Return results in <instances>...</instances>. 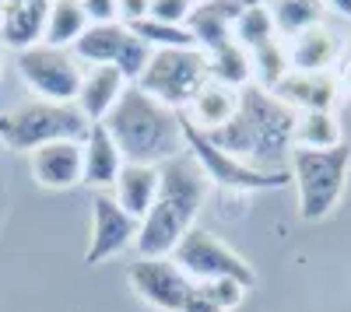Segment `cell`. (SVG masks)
I'll use <instances>...</instances> for the list:
<instances>
[{
	"label": "cell",
	"instance_id": "1",
	"mask_svg": "<svg viewBox=\"0 0 351 312\" xmlns=\"http://www.w3.org/2000/svg\"><path fill=\"white\" fill-rule=\"evenodd\" d=\"M291 130H295V109L250 81L246 88H239L236 116L218 130H208V140L253 168L278 172V165L291 155Z\"/></svg>",
	"mask_w": 351,
	"mask_h": 312
},
{
	"label": "cell",
	"instance_id": "2",
	"mask_svg": "<svg viewBox=\"0 0 351 312\" xmlns=\"http://www.w3.org/2000/svg\"><path fill=\"white\" fill-rule=\"evenodd\" d=\"M208 176L190 155L169 158L158 165V193L148 214L141 218V229L134 239V249L141 260H165L180 239L193 229V221L208 196Z\"/></svg>",
	"mask_w": 351,
	"mask_h": 312
},
{
	"label": "cell",
	"instance_id": "3",
	"mask_svg": "<svg viewBox=\"0 0 351 312\" xmlns=\"http://www.w3.org/2000/svg\"><path fill=\"white\" fill-rule=\"evenodd\" d=\"M102 127L116 140L123 161L141 165H162L169 158L186 155L183 144V112H176L141 92L137 84H127L116 105L106 112Z\"/></svg>",
	"mask_w": 351,
	"mask_h": 312
},
{
	"label": "cell",
	"instance_id": "4",
	"mask_svg": "<svg viewBox=\"0 0 351 312\" xmlns=\"http://www.w3.org/2000/svg\"><path fill=\"white\" fill-rule=\"evenodd\" d=\"M88 123L77 105H56V102H21L14 109L0 112V144L8 151H28L32 155L53 140H84Z\"/></svg>",
	"mask_w": 351,
	"mask_h": 312
},
{
	"label": "cell",
	"instance_id": "5",
	"mask_svg": "<svg viewBox=\"0 0 351 312\" xmlns=\"http://www.w3.org/2000/svg\"><path fill=\"white\" fill-rule=\"evenodd\" d=\"M291 183L299 193V218L302 221H324L344 193L348 168H351V148L337 144L327 151H302L291 148Z\"/></svg>",
	"mask_w": 351,
	"mask_h": 312
},
{
	"label": "cell",
	"instance_id": "6",
	"mask_svg": "<svg viewBox=\"0 0 351 312\" xmlns=\"http://www.w3.org/2000/svg\"><path fill=\"white\" fill-rule=\"evenodd\" d=\"M208 53L204 49H155L144 74L137 77V88L148 92L169 109H186L190 99L208 84Z\"/></svg>",
	"mask_w": 351,
	"mask_h": 312
},
{
	"label": "cell",
	"instance_id": "7",
	"mask_svg": "<svg viewBox=\"0 0 351 312\" xmlns=\"http://www.w3.org/2000/svg\"><path fill=\"white\" fill-rule=\"evenodd\" d=\"M183 144L186 155L200 165V172L208 176V183L225 186V190H281L291 183V172H263V168H253L246 161H239L236 155L221 151L218 144H211L208 133L197 130L186 116H183Z\"/></svg>",
	"mask_w": 351,
	"mask_h": 312
},
{
	"label": "cell",
	"instance_id": "8",
	"mask_svg": "<svg viewBox=\"0 0 351 312\" xmlns=\"http://www.w3.org/2000/svg\"><path fill=\"white\" fill-rule=\"evenodd\" d=\"M172 263L180 267L193 285L197 281H218V277H232L246 288L256 285L253 267L239 257V252L228 249L221 239H215L208 229H197V224L180 239V246L172 249Z\"/></svg>",
	"mask_w": 351,
	"mask_h": 312
},
{
	"label": "cell",
	"instance_id": "9",
	"mask_svg": "<svg viewBox=\"0 0 351 312\" xmlns=\"http://www.w3.org/2000/svg\"><path fill=\"white\" fill-rule=\"evenodd\" d=\"M18 74L43 102H56V105H74L81 92V77H84L74 53L53 49L43 42L18 53Z\"/></svg>",
	"mask_w": 351,
	"mask_h": 312
},
{
	"label": "cell",
	"instance_id": "10",
	"mask_svg": "<svg viewBox=\"0 0 351 312\" xmlns=\"http://www.w3.org/2000/svg\"><path fill=\"white\" fill-rule=\"evenodd\" d=\"M141 221L130 218L112 193H95L92 196V235H88V249H84V263L95 267L116 252H123L127 246H134Z\"/></svg>",
	"mask_w": 351,
	"mask_h": 312
},
{
	"label": "cell",
	"instance_id": "11",
	"mask_svg": "<svg viewBox=\"0 0 351 312\" xmlns=\"http://www.w3.org/2000/svg\"><path fill=\"white\" fill-rule=\"evenodd\" d=\"M127 277H130V288L162 312H183L186 298L193 295V281L172 263V257H165V260H141L137 257L130 263Z\"/></svg>",
	"mask_w": 351,
	"mask_h": 312
},
{
	"label": "cell",
	"instance_id": "12",
	"mask_svg": "<svg viewBox=\"0 0 351 312\" xmlns=\"http://www.w3.org/2000/svg\"><path fill=\"white\" fill-rule=\"evenodd\" d=\"M274 95L295 112H334L337 99H341V84L337 74H299L288 70L278 84Z\"/></svg>",
	"mask_w": 351,
	"mask_h": 312
},
{
	"label": "cell",
	"instance_id": "13",
	"mask_svg": "<svg viewBox=\"0 0 351 312\" xmlns=\"http://www.w3.org/2000/svg\"><path fill=\"white\" fill-rule=\"evenodd\" d=\"M81 140H53V144H43L32 151L28 165H32V176L39 186L46 190H71L81 183Z\"/></svg>",
	"mask_w": 351,
	"mask_h": 312
},
{
	"label": "cell",
	"instance_id": "14",
	"mask_svg": "<svg viewBox=\"0 0 351 312\" xmlns=\"http://www.w3.org/2000/svg\"><path fill=\"white\" fill-rule=\"evenodd\" d=\"M246 4L250 0H200V4H193V11L186 18V28L197 39V46L204 53H211V49L232 42V28H236Z\"/></svg>",
	"mask_w": 351,
	"mask_h": 312
},
{
	"label": "cell",
	"instance_id": "15",
	"mask_svg": "<svg viewBox=\"0 0 351 312\" xmlns=\"http://www.w3.org/2000/svg\"><path fill=\"white\" fill-rule=\"evenodd\" d=\"M81 151H84L81 183H88L95 193L112 190L116 176H120V168H123V155H120L116 140L109 137V130H106L102 123H92V127H88V137L81 140Z\"/></svg>",
	"mask_w": 351,
	"mask_h": 312
},
{
	"label": "cell",
	"instance_id": "16",
	"mask_svg": "<svg viewBox=\"0 0 351 312\" xmlns=\"http://www.w3.org/2000/svg\"><path fill=\"white\" fill-rule=\"evenodd\" d=\"M46 0H8L4 18H0V46H8L14 53H25L43 42L46 32Z\"/></svg>",
	"mask_w": 351,
	"mask_h": 312
},
{
	"label": "cell",
	"instance_id": "17",
	"mask_svg": "<svg viewBox=\"0 0 351 312\" xmlns=\"http://www.w3.org/2000/svg\"><path fill=\"white\" fill-rule=\"evenodd\" d=\"M341 60V39L327 25H313L291 39L288 64L299 74H334V64Z\"/></svg>",
	"mask_w": 351,
	"mask_h": 312
},
{
	"label": "cell",
	"instance_id": "18",
	"mask_svg": "<svg viewBox=\"0 0 351 312\" xmlns=\"http://www.w3.org/2000/svg\"><path fill=\"white\" fill-rule=\"evenodd\" d=\"M127 88V77L116 70L112 64H102V67H88L84 77H81V92H77V109L88 123H102L106 112L116 105V99L123 95Z\"/></svg>",
	"mask_w": 351,
	"mask_h": 312
},
{
	"label": "cell",
	"instance_id": "19",
	"mask_svg": "<svg viewBox=\"0 0 351 312\" xmlns=\"http://www.w3.org/2000/svg\"><path fill=\"white\" fill-rule=\"evenodd\" d=\"M158 193V165H141V161H123L120 176L112 183V196L130 218H144L155 204Z\"/></svg>",
	"mask_w": 351,
	"mask_h": 312
},
{
	"label": "cell",
	"instance_id": "20",
	"mask_svg": "<svg viewBox=\"0 0 351 312\" xmlns=\"http://www.w3.org/2000/svg\"><path fill=\"white\" fill-rule=\"evenodd\" d=\"M130 39V28L123 21H106V25H88L84 36L71 46L74 60L77 64H92V67H102V64H112L120 60V53Z\"/></svg>",
	"mask_w": 351,
	"mask_h": 312
},
{
	"label": "cell",
	"instance_id": "21",
	"mask_svg": "<svg viewBox=\"0 0 351 312\" xmlns=\"http://www.w3.org/2000/svg\"><path fill=\"white\" fill-rule=\"evenodd\" d=\"M236 109H239V92L236 88H225V84H218V81H208L204 88L190 99V105H186V112L183 116L197 127V130H218V127H225L232 116H236Z\"/></svg>",
	"mask_w": 351,
	"mask_h": 312
},
{
	"label": "cell",
	"instance_id": "22",
	"mask_svg": "<svg viewBox=\"0 0 351 312\" xmlns=\"http://www.w3.org/2000/svg\"><path fill=\"white\" fill-rule=\"evenodd\" d=\"M92 25L88 14L81 11L77 0H53L49 4V14H46V32H43V46H53V49H71L84 28Z\"/></svg>",
	"mask_w": 351,
	"mask_h": 312
},
{
	"label": "cell",
	"instance_id": "23",
	"mask_svg": "<svg viewBox=\"0 0 351 312\" xmlns=\"http://www.w3.org/2000/svg\"><path fill=\"white\" fill-rule=\"evenodd\" d=\"M344 144L341 123L334 112H295V130H291V148L302 151H327Z\"/></svg>",
	"mask_w": 351,
	"mask_h": 312
},
{
	"label": "cell",
	"instance_id": "24",
	"mask_svg": "<svg viewBox=\"0 0 351 312\" xmlns=\"http://www.w3.org/2000/svg\"><path fill=\"white\" fill-rule=\"evenodd\" d=\"M208 77L211 81H218V84H225V88H246L250 84V77H253V60H250V53L232 39V42H225V46H218V49H211L208 53Z\"/></svg>",
	"mask_w": 351,
	"mask_h": 312
},
{
	"label": "cell",
	"instance_id": "25",
	"mask_svg": "<svg viewBox=\"0 0 351 312\" xmlns=\"http://www.w3.org/2000/svg\"><path fill=\"white\" fill-rule=\"evenodd\" d=\"M271 18L281 36L295 39L313 25H324V0H271Z\"/></svg>",
	"mask_w": 351,
	"mask_h": 312
},
{
	"label": "cell",
	"instance_id": "26",
	"mask_svg": "<svg viewBox=\"0 0 351 312\" xmlns=\"http://www.w3.org/2000/svg\"><path fill=\"white\" fill-rule=\"evenodd\" d=\"M232 39H236L246 53L274 42L278 39V28H274L271 11L263 8V4H246L243 14H239V21H236V28H232Z\"/></svg>",
	"mask_w": 351,
	"mask_h": 312
},
{
	"label": "cell",
	"instance_id": "27",
	"mask_svg": "<svg viewBox=\"0 0 351 312\" xmlns=\"http://www.w3.org/2000/svg\"><path fill=\"white\" fill-rule=\"evenodd\" d=\"M127 28L137 39L148 42L152 49H193L197 46V39L190 36L186 25H169V21H155V18H141V21L127 25Z\"/></svg>",
	"mask_w": 351,
	"mask_h": 312
},
{
	"label": "cell",
	"instance_id": "28",
	"mask_svg": "<svg viewBox=\"0 0 351 312\" xmlns=\"http://www.w3.org/2000/svg\"><path fill=\"white\" fill-rule=\"evenodd\" d=\"M250 60H253L256 84H260V88H267V92H274V84L291 70V64H288V49H285L278 39L267 42V46H260V49H253V53H250Z\"/></svg>",
	"mask_w": 351,
	"mask_h": 312
},
{
	"label": "cell",
	"instance_id": "29",
	"mask_svg": "<svg viewBox=\"0 0 351 312\" xmlns=\"http://www.w3.org/2000/svg\"><path fill=\"white\" fill-rule=\"evenodd\" d=\"M197 291L215 302L221 312L228 309H236L243 298H246V285H239V281H232V277H218V281H197Z\"/></svg>",
	"mask_w": 351,
	"mask_h": 312
},
{
	"label": "cell",
	"instance_id": "30",
	"mask_svg": "<svg viewBox=\"0 0 351 312\" xmlns=\"http://www.w3.org/2000/svg\"><path fill=\"white\" fill-rule=\"evenodd\" d=\"M152 53H155V49H152L148 42L137 39V36L130 32V39H127L123 53H120V60H116V70L127 77V84H137V77L144 74V67H148V60H152Z\"/></svg>",
	"mask_w": 351,
	"mask_h": 312
},
{
	"label": "cell",
	"instance_id": "31",
	"mask_svg": "<svg viewBox=\"0 0 351 312\" xmlns=\"http://www.w3.org/2000/svg\"><path fill=\"white\" fill-rule=\"evenodd\" d=\"M190 11H193V0H152L148 18L169 21V25H186Z\"/></svg>",
	"mask_w": 351,
	"mask_h": 312
},
{
	"label": "cell",
	"instance_id": "32",
	"mask_svg": "<svg viewBox=\"0 0 351 312\" xmlns=\"http://www.w3.org/2000/svg\"><path fill=\"white\" fill-rule=\"evenodd\" d=\"M81 11L88 14L92 25H106V21H120V11H116V0H77Z\"/></svg>",
	"mask_w": 351,
	"mask_h": 312
},
{
	"label": "cell",
	"instance_id": "33",
	"mask_svg": "<svg viewBox=\"0 0 351 312\" xmlns=\"http://www.w3.org/2000/svg\"><path fill=\"white\" fill-rule=\"evenodd\" d=\"M148 8H152V0H116V11H120L123 25H134L141 18H148Z\"/></svg>",
	"mask_w": 351,
	"mask_h": 312
},
{
	"label": "cell",
	"instance_id": "34",
	"mask_svg": "<svg viewBox=\"0 0 351 312\" xmlns=\"http://www.w3.org/2000/svg\"><path fill=\"white\" fill-rule=\"evenodd\" d=\"M183 312H221L215 302H208L200 291H197V285H193V295L186 298V305H183Z\"/></svg>",
	"mask_w": 351,
	"mask_h": 312
},
{
	"label": "cell",
	"instance_id": "35",
	"mask_svg": "<svg viewBox=\"0 0 351 312\" xmlns=\"http://www.w3.org/2000/svg\"><path fill=\"white\" fill-rule=\"evenodd\" d=\"M337 84H341V92H348L351 95V56L341 64V74H337Z\"/></svg>",
	"mask_w": 351,
	"mask_h": 312
},
{
	"label": "cell",
	"instance_id": "36",
	"mask_svg": "<svg viewBox=\"0 0 351 312\" xmlns=\"http://www.w3.org/2000/svg\"><path fill=\"white\" fill-rule=\"evenodd\" d=\"M327 8H334V11H341V14H348L351 18V0H324Z\"/></svg>",
	"mask_w": 351,
	"mask_h": 312
},
{
	"label": "cell",
	"instance_id": "37",
	"mask_svg": "<svg viewBox=\"0 0 351 312\" xmlns=\"http://www.w3.org/2000/svg\"><path fill=\"white\" fill-rule=\"evenodd\" d=\"M4 4H8V0H0V18H4Z\"/></svg>",
	"mask_w": 351,
	"mask_h": 312
},
{
	"label": "cell",
	"instance_id": "38",
	"mask_svg": "<svg viewBox=\"0 0 351 312\" xmlns=\"http://www.w3.org/2000/svg\"><path fill=\"white\" fill-rule=\"evenodd\" d=\"M0 70H4V56H0Z\"/></svg>",
	"mask_w": 351,
	"mask_h": 312
},
{
	"label": "cell",
	"instance_id": "39",
	"mask_svg": "<svg viewBox=\"0 0 351 312\" xmlns=\"http://www.w3.org/2000/svg\"><path fill=\"white\" fill-rule=\"evenodd\" d=\"M46 4H53V0H46Z\"/></svg>",
	"mask_w": 351,
	"mask_h": 312
}]
</instances>
